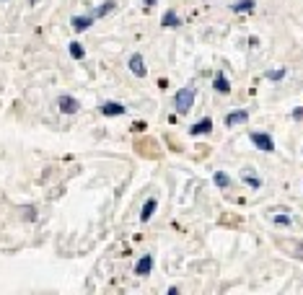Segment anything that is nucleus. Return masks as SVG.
<instances>
[{
    "label": "nucleus",
    "instance_id": "f257e3e1",
    "mask_svg": "<svg viewBox=\"0 0 303 295\" xmlns=\"http://www.w3.org/2000/svg\"><path fill=\"white\" fill-rule=\"evenodd\" d=\"M194 99H197V91H194L192 86L182 88L179 94L174 96V109H177V114H187V111L194 106Z\"/></svg>",
    "mask_w": 303,
    "mask_h": 295
},
{
    "label": "nucleus",
    "instance_id": "f03ea898",
    "mask_svg": "<svg viewBox=\"0 0 303 295\" xmlns=\"http://www.w3.org/2000/svg\"><path fill=\"white\" fill-rule=\"evenodd\" d=\"M249 138H251V143H254L256 150H262V153H275V140H272V135H267V132H251Z\"/></svg>",
    "mask_w": 303,
    "mask_h": 295
},
{
    "label": "nucleus",
    "instance_id": "7ed1b4c3",
    "mask_svg": "<svg viewBox=\"0 0 303 295\" xmlns=\"http://www.w3.org/2000/svg\"><path fill=\"white\" fill-rule=\"evenodd\" d=\"M57 109L62 111V114H75V111H80V101L73 99V96H68V94H62L57 99Z\"/></svg>",
    "mask_w": 303,
    "mask_h": 295
},
{
    "label": "nucleus",
    "instance_id": "20e7f679",
    "mask_svg": "<svg viewBox=\"0 0 303 295\" xmlns=\"http://www.w3.org/2000/svg\"><path fill=\"white\" fill-rule=\"evenodd\" d=\"M127 65H129V73H133L135 78H145V75H148V67H145L143 55H138V52H135L133 57H129V62H127Z\"/></svg>",
    "mask_w": 303,
    "mask_h": 295
},
{
    "label": "nucleus",
    "instance_id": "39448f33",
    "mask_svg": "<svg viewBox=\"0 0 303 295\" xmlns=\"http://www.w3.org/2000/svg\"><path fill=\"white\" fill-rule=\"evenodd\" d=\"M101 114L104 117H122V114H127V106L119 101H106V104H101Z\"/></svg>",
    "mask_w": 303,
    "mask_h": 295
},
{
    "label": "nucleus",
    "instance_id": "423d86ee",
    "mask_svg": "<svg viewBox=\"0 0 303 295\" xmlns=\"http://www.w3.org/2000/svg\"><path fill=\"white\" fill-rule=\"evenodd\" d=\"M70 26L75 34H83V31H89L94 26V16H73L70 18Z\"/></svg>",
    "mask_w": 303,
    "mask_h": 295
},
{
    "label": "nucleus",
    "instance_id": "0eeeda50",
    "mask_svg": "<svg viewBox=\"0 0 303 295\" xmlns=\"http://www.w3.org/2000/svg\"><path fill=\"white\" fill-rule=\"evenodd\" d=\"M150 272H153V257H150V254H143L140 262L135 264V275H138V277H148Z\"/></svg>",
    "mask_w": 303,
    "mask_h": 295
},
{
    "label": "nucleus",
    "instance_id": "6e6552de",
    "mask_svg": "<svg viewBox=\"0 0 303 295\" xmlns=\"http://www.w3.org/2000/svg\"><path fill=\"white\" fill-rule=\"evenodd\" d=\"M207 132H212V119H210V117H205V119H200V122H194V124L189 127V135H192V138H200V135H207Z\"/></svg>",
    "mask_w": 303,
    "mask_h": 295
},
{
    "label": "nucleus",
    "instance_id": "1a4fd4ad",
    "mask_svg": "<svg viewBox=\"0 0 303 295\" xmlns=\"http://www.w3.org/2000/svg\"><path fill=\"white\" fill-rule=\"evenodd\" d=\"M246 119H249V111L246 109H236V111H231V114L226 117V127H239Z\"/></svg>",
    "mask_w": 303,
    "mask_h": 295
},
{
    "label": "nucleus",
    "instance_id": "9d476101",
    "mask_svg": "<svg viewBox=\"0 0 303 295\" xmlns=\"http://www.w3.org/2000/svg\"><path fill=\"white\" fill-rule=\"evenodd\" d=\"M156 207H158V199H156V197H148V199H145V205L140 207V223H148L150 218H153Z\"/></svg>",
    "mask_w": 303,
    "mask_h": 295
},
{
    "label": "nucleus",
    "instance_id": "9b49d317",
    "mask_svg": "<svg viewBox=\"0 0 303 295\" xmlns=\"http://www.w3.org/2000/svg\"><path fill=\"white\" fill-rule=\"evenodd\" d=\"M212 91H215V94L228 96V94H231V80H228L223 73H218V75H215V80H212Z\"/></svg>",
    "mask_w": 303,
    "mask_h": 295
},
{
    "label": "nucleus",
    "instance_id": "f8f14e48",
    "mask_svg": "<svg viewBox=\"0 0 303 295\" xmlns=\"http://www.w3.org/2000/svg\"><path fill=\"white\" fill-rule=\"evenodd\" d=\"M161 26L163 29H177V26H182V21H179V13L171 8V11H166L163 13V18H161Z\"/></svg>",
    "mask_w": 303,
    "mask_h": 295
},
{
    "label": "nucleus",
    "instance_id": "ddd939ff",
    "mask_svg": "<svg viewBox=\"0 0 303 295\" xmlns=\"http://www.w3.org/2000/svg\"><path fill=\"white\" fill-rule=\"evenodd\" d=\"M212 184L218 187V189H228V187H231V176H228L226 171H215V174H212Z\"/></svg>",
    "mask_w": 303,
    "mask_h": 295
},
{
    "label": "nucleus",
    "instance_id": "4468645a",
    "mask_svg": "<svg viewBox=\"0 0 303 295\" xmlns=\"http://www.w3.org/2000/svg\"><path fill=\"white\" fill-rule=\"evenodd\" d=\"M254 8H256V0H236V3L231 6L233 13H244V11L249 13V11H254Z\"/></svg>",
    "mask_w": 303,
    "mask_h": 295
},
{
    "label": "nucleus",
    "instance_id": "2eb2a0df",
    "mask_svg": "<svg viewBox=\"0 0 303 295\" xmlns=\"http://www.w3.org/2000/svg\"><path fill=\"white\" fill-rule=\"evenodd\" d=\"M265 78H267V80H275V83H277V80H283V78H288V67H277V70H267V73H265Z\"/></svg>",
    "mask_w": 303,
    "mask_h": 295
},
{
    "label": "nucleus",
    "instance_id": "dca6fc26",
    "mask_svg": "<svg viewBox=\"0 0 303 295\" xmlns=\"http://www.w3.org/2000/svg\"><path fill=\"white\" fill-rule=\"evenodd\" d=\"M68 50H70V57H75V60H83V57H85V50H83L80 41H70Z\"/></svg>",
    "mask_w": 303,
    "mask_h": 295
},
{
    "label": "nucleus",
    "instance_id": "f3484780",
    "mask_svg": "<svg viewBox=\"0 0 303 295\" xmlns=\"http://www.w3.org/2000/svg\"><path fill=\"white\" fill-rule=\"evenodd\" d=\"M114 8H117V3H114V0H106V3H101V8L94 13V18H104L106 13H112Z\"/></svg>",
    "mask_w": 303,
    "mask_h": 295
},
{
    "label": "nucleus",
    "instance_id": "a211bd4d",
    "mask_svg": "<svg viewBox=\"0 0 303 295\" xmlns=\"http://www.w3.org/2000/svg\"><path fill=\"white\" fill-rule=\"evenodd\" d=\"M244 181H246V184H249L251 189H259V187H262V179H256V176L251 174V168L244 174Z\"/></svg>",
    "mask_w": 303,
    "mask_h": 295
},
{
    "label": "nucleus",
    "instance_id": "6ab92c4d",
    "mask_svg": "<svg viewBox=\"0 0 303 295\" xmlns=\"http://www.w3.org/2000/svg\"><path fill=\"white\" fill-rule=\"evenodd\" d=\"M272 220H275V225H285V228L290 225V215H275Z\"/></svg>",
    "mask_w": 303,
    "mask_h": 295
},
{
    "label": "nucleus",
    "instance_id": "aec40b11",
    "mask_svg": "<svg viewBox=\"0 0 303 295\" xmlns=\"http://www.w3.org/2000/svg\"><path fill=\"white\" fill-rule=\"evenodd\" d=\"M293 119H303V109H300V106L293 111Z\"/></svg>",
    "mask_w": 303,
    "mask_h": 295
},
{
    "label": "nucleus",
    "instance_id": "412c9836",
    "mask_svg": "<svg viewBox=\"0 0 303 295\" xmlns=\"http://www.w3.org/2000/svg\"><path fill=\"white\" fill-rule=\"evenodd\" d=\"M143 3H145V6L150 8V6H156V3H158V0H143Z\"/></svg>",
    "mask_w": 303,
    "mask_h": 295
}]
</instances>
